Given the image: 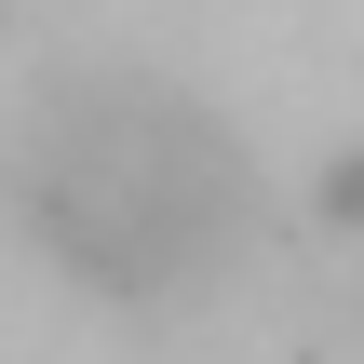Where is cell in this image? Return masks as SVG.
<instances>
[{"mask_svg":"<svg viewBox=\"0 0 364 364\" xmlns=\"http://www.w3.org/2000/svg\"><path fill=\"white\" fill-rule=\"evenodd\" d=\"M27 203L54 230V257H81L95 284L122 297H176L230 257L243 230V162L203 108L149 95V81H95L41 122V162H27Z\"/></svg>","mask_w":364,"mask_h":364,"instance_id":"obj_1","label":"cell"}]
</instances>
